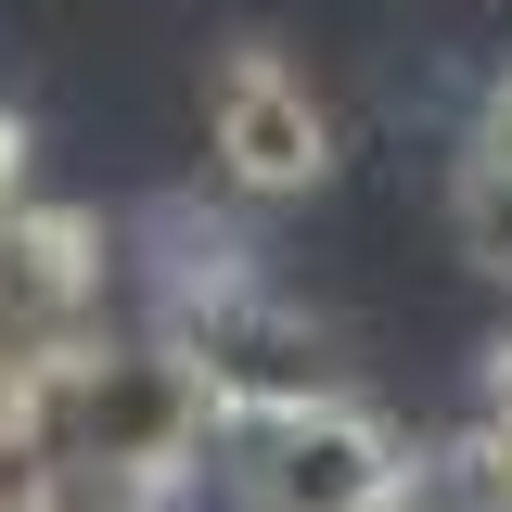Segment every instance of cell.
I'll list each match as a JSON object with an SVG mask.
<instances>
[{"mask_svg": "<svg viewBox=\"0 0 512 512\" xmlns=\"http://www.w3.org/2000/svg\"><path fill=\"white\" fill-rule=\"evenodd\" d=\"M205 141H218V180L256 192V205H295V192L333 180V116H320V90L269 39L218 52V77H205Z\"/></svg>", "mask_w": 512, "mask_h": 512, "instance_id": "cell-3", "label": "cell"}, {"mask_svg": "<svg viewBox=\"0 0 512 512\" xmlns=\"http://www.w3.org/2000/svg\"><path fill=\"white\" fill-rule=\"evenodd\" d=\"M167 500H180V487L141 474V461H90V448L39 461V512H167Z\"/></svg>", "mask_w": 512, "mask_h": 512, "instance_id": "cell-4", "label": "cell"}, {"mask_svg": "<svg viewBox=\"0 0 512 512\" xmlns=\"http://www.w3.org/2000/svg\"><path fill=\"white\" fill-rule=\"evenodd\" d=\"M448 218H461V256L512 282V180H500V167H461V192H448Z\"/></svg>", "mask_w": 512, "mask_h": 512, "instance_id": "cell-6", "label": "cell"}, {"mask_svg": "<svg viewBox=\"0 0 512 512\" xmlns=\"http://www.w3.org/2000/svg\"><path fill=\"white\" fill-rule=\"evenodd\" d=\"M500 359H512V346H500Z\"/></svg>", "mask_w": 512, "mask_h": 512, "instance_id": "cell-9", "label": "cell"}, {"mask_svg": "<svg viewBox=\"0 0 512 512\" xmlns=\"http://www.w3.org/2000/svg\"><path fill=\"white\" fill-rule=\"evenodd\" d=\"M461 167H500L512 180V64L487 77V103H474V154H461Z\"/></svg>", "mask_w": 512, "mask_h": 512, "instance_id": "cell-8", "label": "cell"}, {"mask_svg": "<svg viewBox=\"0 0 512 512\" xmlns=\"http://www.w3.org/2000/svg\"><path fill=\"white\" fill-rule=\"evenodd\" d=\"M231 487L244 512H384L397 500V474H410V448L384 410L359 397H308V410H269V423H231Z\"/></svg>", "mask_w": 512, "mask_h": 512, "instance_id": "cell-2", "label": "cell"}, {"mask_svg": "<svg viewBox=\"0 0 512 512\" xmlns=\"http://www.w3.org/2000/svg\"><path fill=\"white\" fill-rule=\"evenodd\" d=\"M461 474L487 487V512H512V359L474 384V423H461Z\"/></svg>", "mask_w": 512, "mask_h": 512, "instance_id": "cell-5", "label": "cell"}, {"mask_svg": "<svg viewBox=\"0 0 512 512\" xmlns=\"http://www.w3.org/2000/svg\"><path fill=\"white\" fill-rule=\"evenodd\" d=\"M384 512H487V487L461 474V448H436V461L397 474V500H384Z\"/></svg>", "mask_w": 512, "mask_h": 512, "instance_id": "cell-7", "label": "cell"}, {"mask_svg": "<svg viewBox=\"0 0 512 512\" xmlns=\"http://www.w3.org/2000/svg\"><path fill=\"white\" fill-rule=\"evenodd\" d=\"M167 359H180V372L205 384V410H231V423H269V410L346 397V384H333V333H320L308 308H282L269 282H244V269H218L205 295H180Z\"/></svg>", "mask_w": 512, "mask_h": 512, "instance_id": "cell-1", "label": "cell"}]
</instances>
